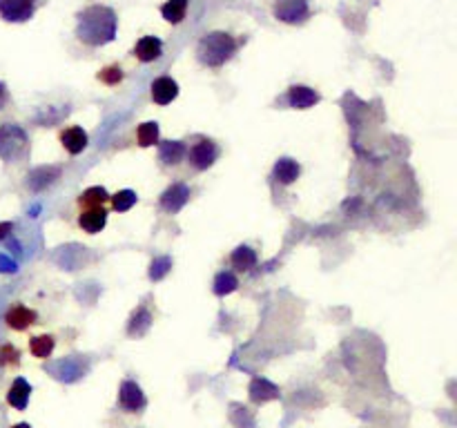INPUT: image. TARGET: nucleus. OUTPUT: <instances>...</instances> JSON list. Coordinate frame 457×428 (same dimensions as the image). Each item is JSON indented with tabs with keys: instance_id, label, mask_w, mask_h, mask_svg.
Here are the masks:
<instances>
[{
	"instance_id": "nucleus-1",
	"label": "nucleus",
	"mask_w": 457,
	"mask_h": 428,
	"mask_svg": "<svg viewBox=\"0 0 457 428\" xmlns=\"http://www.w3.org/2000/svg\"><path fill=\"white\" fill-rule=\"evenodd\" d=\"M119 18L116 12L107 5H89L78 14L76 38L87 47H103L116 38Z\"/></svg>"
},
{
	"instance_id": "nucleus-2",
	"label": "nucleus",
	"mask_w": 457,
	"mask_h": 428,
	"mask_svg": "<svg viewBox=\"0 0 457 428\" xmlns=\"http://www.w3.org/2000/svg\"><path fill=\"white\" fill-rule=\"evenodd\" d=\"M239 49V40L228 32H208L196 45V58L205 67H223Z\"/></svg>"
},
{
	"instance_id": "nucleus-3",
	"label": "nucleus",
	"mask_w": 457,
	"mask_h": 428,
	"mask_svg": "<svg viewBox=\"0 0 457 428\" xmlns=\"http://www.w3.org/2000/svg\"><path fill=\"white\" fill-rule=\"evenodd\" d=\"M27 150H30V136L27 132L16 123L0 125V158L5 163H16L21 160Z\"/></svg>"
},
{
	"instance_id": "nucleus-4",
	"label": "nucleus",
	"mask_w": 457,
	"mask_h": 428,
	"mask_svg": "<svg viewBox=\"0 0 457 428\" xmlns=\"http://www.w3.org/2000/svg\"><path fill=\"white\" fill-rule=\"evenodd\" d=\"M221 154L219 145L210 139H199L196 143H192L190 147H187V154L185 158L190 160V165L194 169H199V172H203V169H210L214 163H217V158Z\"/></svg>"
},
{
	"instance_id": "nucleus-5",
	"label": "nucleus",
	"mask_w": 457,
	"mask_h": 428,
	"mask_svg": "<svg viewBox=\"0 0 457 428\" xmlns=\"http://www.w3.org/2000/svg\"><path fill=\"white\" fill-rule=\"evenodd\" d=\"M45 370H49L51 377L62 383H74L80 377H85L87 366L80 359H76V357H65V359H58L49 366H45Z\"/></svg>"
},
{
	"instance_id": "nucleus-6",
	"label": "nucleus",
	"mask_w": 457,
	"mask_h": 428,
	"mask_svg": "<svg viewBox=\"0 0 457 428\" xmlns=\"http://www.w3.org/2000/svg\"><path fill=\"white\" fill-rule=\"evenodd\" d=\"M272 14L277 21L288 25H301L310 16L308 0H277Z\"/></svg>"
},
{
	"instance_id": "nucleus-7",
	"label": "nucleus",
	"mask_w": 457,
	"mask_h": 428,
	"mask_svg": "<svg viewBox=\"0 0 457 428\" xmlns=\"http://www.w3.org/2000/svg\"><path fill=\"white\" fill-rule=\"evenodd\" d=\"M119 406L125 410V413H141L143 408L148 406V397L143 388L137 381L125 379L119 386Z\"/></svg>"
},
{
	"instance_id": "nucleus-8",
	"label": "nucleus",
	"mask_w": 457,
	"mask_h": 428,
	"mask_svg": "<svg viewBox=\"0 0 457 428\" xmlns=\"http://www.w3.org/2000/svg\"><path fill=\"white\" fill-rule=\"evenodd\" d=\"M187 201H190V187H187L185 183H181V181H176V183L167 185L163 190V194H161V199H159V205H161V210L163 212L176 214V212H181L185 208Z\"/></svg>"
},
{
	"instance_id": "nucleus-9",
	"label": "nucleus",
	"mask_w": 457,
	"mask_h": 428,
	"mask_svg": "<svg viewBox=\"0 0 457 428\" xmlns=\"http://www.w3.org/2000/svg\"><path fill=\"white\" fill-rule=\"evenodd\" d=\"M36 12V0H0V18L7 23H27Z\"/></svg>"
},
{
	"instance_id": "nucleus-10",
	"label": "nucleus",
	"mask_w": 457,
	"mask_h": 428,
	"mask_svg": "<svg viewBox=\"0 0 457 428\" xmlns=\"http://www.w3.org/2000/svg\"><path fill=\"white\" fill-rule=\"evenodd\" d=\"M78 228L87 232V235H98V232H103L105 226H107V208L101 205V208H85V210H78Z\"/></svg>"
},
{
	"instance_id": "nucleus-11",
	"label": "nucleus",
	"mask_w": 457,
	"mask_h": 428,
	"mask_svg": "<svg viewBox=\"0 0 457 428\" xmlns=\"http://www.w3.org/2000/svg\"><path fill=\"white\" fill-rule=\"evenodd\" d=\"M60 165H40L30 172L27 176V187H30L32 192H43L47 190L49 185H54L60 178Z\"/></svg>"
},
{
	"instance_id": "nucleus-12",
	"label": "nucleus",
	"mask_w": 457,
	"mask_h": 428,
	"mask_svg": "<svg viewBox=\"0 0 457 428\" xmlns=\"http://www.w3.org/2000/svg\"><path fill=\"white\" fill-rule=\"evenodd\" d=\"M36 321H38V312H36L34 308L23 306V303H16V306L9 308L5 315V324L12 330H16V333H23V330L34 326Z\"/></svg>"
},
{
	"instance_id": "nucleus-13",
	"label": "nucleus",
	"mask_w": 457,
	"mask_h": 428,
	"mask_svg": "<svg viewBox=\"0 0 457 428\" xmlns=\"http://www.w3.org/2000/svg\"><path fill=\"white\" fill-rule=\"evenodd\" d=\"M279 386H274L270 379L266 377H255L250 381V388H248V397L253 404H268V401H274L279 399Z\"/></svg>"
},
{
	"instance_id": "nucleus-14",
	"label": "nucleus",
	"mask_w": 457,
	"mask_h": 428,
	"mask_svg": "<svg viewBox=\"0 0 457 428\" xmlns=\"http://www.w3.org/2000/svg\"><path fill=\"white\" fill-rule=\"evenodd\" d=\"M58 141H60V145L65 147L67 154L76 156V154H80V152L87 147L89 139H87V132L83 128H78V125H69V128L60 130Z\"/></svg>"
},
{
	"instance_id": "nucleus-15",
	"label": "nucleus",
	"mask_w": 457,
	"mask_h": 428,
	"mask_svg": "<svg viewBox=\"0 0 457 428\" xmlns=\"http://www.w3.org/2000/svg\"><path fill=\"white\" fill-rule=\"evenodd\" d=\"M150 94H152V101H154L156 105H169L178 96V83L169 76H161L152 83Z\"/></svg>"
},
{
	"instance_id": "nucleus-16",
	"label": "nucleus",
	"mask_w": 457,
	"mask_h": 428,
	"mask_svg": "<svg viewBox=\"0 0 457 428\" xmlns=\"http://www.w3.org/2000/svg\"><path fill=\"white\" fill-rule=\"evenodd\" d=\"M319 101H321L319 92H315V89L308 85H292L288 89V103L292 110H310V107H315Z\"/></svg>"
},
{
	"instance_id": "nucleus-17",
	"label": "nucleus",
	"mask_w": 457,
	"mask_h": 428,
	"mask_svg": "<svg viewBox=\"0 0 457 428\" xmlns=\"http://www.w3.org/2000/svg\"><path fill=\"white\" fill-rule=\"evenodd\" d=\"M32 397V386L25 377H16L7 390V404L16 410H25Z\"/></svg>"
},
{
	"instance_id": "nucleus-18",
	"label": "nucleus",
	"mask_w": 457,
	"mask_h": 428,
	"mask_svg": "<svg viewBox=\"0 0 457 428\" xmlns=\"http://www.w3.org/2000/svg\"><path fill=\"white\" fill-rule=\"evenodd\" d=\"M161 54H163V43L156 36H143L134 47V56L141 62H154L156 58H161Z\"/></svg>"
},
{
	"instance_id": "nucleus-19",
	"label": "nucleus",
	"mask_w": 457,
	"mask_h": 428,
	"mask_svg": "<svg viewBox=\"0 0 457 428\" xmlns=\"http://www.w3.org/2000/svg\"><path fill=\"white\" fill-rule=\"evenodd\" d=\"M187 154V145L181 141H163L159 143V160L163 165H178Z\"/></svg>"
},
{
	"instance_id": "nucleus-20",
	"label": "nucleus",
	"mask_w": 457,
	"mask_h": 428,
	"mask_svg": "<svg viewBox=\"0 0 457 428\" xmlns=\"http://www.w3.org/2000/svg\"><path fill=\"white\" fill-rule=\"evenodd\" d=\"M150 328H152V312L145 306H139L130 317L128 335L132 339H141V337H145L150 333Z\"/></svg>"
},
{
	"instance_id": "nucleus-21",
	"label": "nucleus",
	"mask_w": 457,
	"mask_h": 428,
	"mask_svg": "<svg viewBox=\"0 0 457 428\" xmlns=\"http://www.w3.org/2000/svg\"><path fill=\"white\" fill-rule=\"evenodd\" d=\"M299 174H301V165L292 158H279L272 169L274 181L281 185H292L299 178Z\"/></svg>"
},
{
	"instance_id": "nucleus-22",
	"label": "nucleus",
	"mask_w": 457,
	"mask_h": 428,
	"mask_svg": "<svg viewBox=\"0 0 457 428\" xmlns=\"http://www.w3.org/2000/svg\"><path fill=\"white\" fill-rule=\"evenodd\" d=\"M110 203V194L103 185H94V187H87L76 199V205L78 210H85V208H101V205Z\"/></svg>"
},
{
	"instance_id": "nucleus-23",
	"label": "nucleus",
	"mask_w": 457,
	"mask_h": 428,
	"mask_svg": "<svg viewBox=\"0 0 457 428\" xmlns=\"http://www.w3.org/2000/svg\"><path fill=\"white\" fill-rule=\"evenodd\" d=\"M230 263L235 265L239 272H248L257 265V252L250 246H239L235 252L230 254Z\"/></svg>"
},
{
	"instance_id": "nucleus-24",
	"label": "nucleus",
	"mask_w": 457,
	"mask_h": 428,
	"mask_svg": "<svg viewBox=\"0 0 457 428\" xmlns=\"http://www.w3.org/2000/svg\"><path fill=\"white\" fill-rule=\"evenodd\" d=\"M237 288H239V279H237V274L230 272V270L219 272L217 276H214V281H212V292L217 294V297H226V294H232Z\"/></svg>"
},
{
	"instance_id": "nucleus-25",
	"label": "nucleus",
	"mask_w": 457,
	"mask_h": 428,
	"mask_svg": "<svg viewBox=\"0 0 457 428\" xmlns=\"http://www.w3.org/2000/svg\"><path fill=\"white\" fill-rule=\"evenodd\" d=\"M54 348H56V339L51 335H38L30 339V353L36 359H49Z\"/></svg>"
},
{
	"instance_id": "nucleus-26",
	"label": "nucleus",
	"mask_w": 457,
	"mask_h": 428,
	"mask_svg": "<svg viewBox=\"0 0 457 428\" xmlns=\"http://www.w3.org/2000/svg\"><path fill=\"white\" fill-rule=\"evenodd\" d=\"M159 123L156 121H148V123H141L137 128V143L141 147H152V145H159Z\"/></svg>"
},
{
	"instance_id": "nucleus-27",
	"label": "nucleus",
	"mask_w": 457,
	"mask_h": 428,
	"mask_svg": "<svg viewBox=\"0 0 457 428\" xmlns=\"http://www.w3.org/2000/svg\"><path fill=\"white\" fill-rule=\"evenodd\" d=\"M185 14H187V0H167V3L161 7V16L172 25L183 23Z\"/></svg>"
},
{
	"instance_id": "nucleus-28",
	"label": "nucleus",
	"mask_w": 457,
	"mask_h": 428,
	"mask_svg": "<svg viewBox=\"0 0 457 428\" xmlns=\"http://www.w3.org/2000/svg\"><path fill=\"white\" fill-rule=\"evenodd\" d=\"M137 201H139V196L134 190H119L116 194L110 196V205L114 212H128L137 205Z\"/></svg>"
},
{
	"instance_id": "nucleus-29",
	"label": "nucleus",
	"mask_w": 457,
	"mask_h": 428,
	"mask_svg": "<svg viewBox=\"0 0 457 428\" xmlns=\"http://www.w3.org/2000/svg\"><path fill=\"white\" fill-rule=\"evenodd\" d=\"M169 270H172V259L169 257H156L154 261L150 263V279L152 281L165 279Z\"/></svg>"
},
{
	"instance_id": "nucleus-30",
	"label": "nucleus",
	"mask_w": 457,
	"mask_h": 428,
	"mask_svg": "<svg viewBox=\"0 0 457 428\" xmlns=\"http://www.w3.org/2000/svg\"><path fill=\"white\" fill-rule=\"evenodd\" d=\"M96 78L101 80L103 85L114 87V85H119L121 80H123V69L119 65H107V67H103L101 71H98Z\"/></svg>"
},
{
	"instance_id": "nucleus-31",
	"label": "nucleus",
	"mask_w": 457,
	"mask_h": 428,
	"mask_svg": "<svg viewBox=\"0 0 457 428\" xmlns=\"http://www.w3.org/2000/svg\"><path fill=\"white\" fill-rule=\"evenodd\" d=\"M21 364V350L12 344L0 346V366H18Z\"/></svg>"
},
{
	"instance_id": "nucleus-32",
	"label": "nucleus",
	"mask_w": 457,
	"mask_h": 428,
	"mask_svg": "<svg viewBox=\"0 0 457 428\" xmlns=\"http://www.w3.org/2000/svg\"><path fill=\"white\" fill-rule=\"evenodd\" d=\"M0 272H16V263H9L7 257H0Z\"/></svg>"
},
{
	"instance_id": "nucleus-33",
	"label": "nucleus",
	"mask_w": 457,
	"mask_h": 428,
	"mask_svg": "<svg viewBox=\"0 0 457 428\" xmlns=\"http://www.w3.org/2000/svg\"><path fill=\"white\" fill-rule=\"evenodd\" d=\"M14 230V226L9 221H0V241H3L5 237H9V232Z\"/></svg>"
},
{
	"instance_id": "nucleus-34",
	"label": "nucleus",
	"mask_w": 457,
	"mask_h": 428,
	"mask_svg": "<svg viewBox=\"0 0 457 428\" xmlns=\"http://www.w3.org/2000/svg\"><path fill=\"white\" fill-rule=\"evenodd\" d=\"M7 98H9V96H7V87L0 83V110H3V107L7 105Z\"/></svg>"
},
{
	"instance_id": "nucleus-35",
	"label": "nucleus",
	"mask_w": 457,
	"mask_h": 428,
	"mask_svg": "<svg viewBox=\"0 0 457 428\" xmlns=\"http://www.w3.org/2000/svg\"><path fill=\"white\" fill-rule=\"evenodd\" d=\"M12 428H32V424H27V422H21V424H14Z\"/></svg>"
}]
</instances>
